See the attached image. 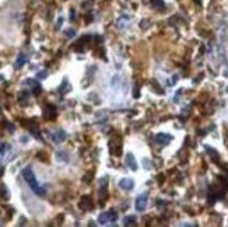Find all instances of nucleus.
Returning a JSON list of instances; mask_svg holds the SVG:
<instances>
[{"mask_svg": "<svg viewBox=\"0 0 228 227\" xmlns=\"http://www.w3.org/2000/svg\"><path fill=\"white\" fill-rule=\"evenodd\" d=\"M23 177H24V179L27 181V184L31 187V189L34 191V194L38 196H45V189L41 188L38 185V181H37V178H35V175H34V172H32L31 167H27V168H24V171H23Z\"/></svg>", "mask_w": 228, "mask_h": 227, "instance_id": "f257e3e1", "label": "nucleus"}, {"mask_svg": "<svg viewBox=\"0 0 228 227\" xmlns=\"http://www.w3.org/2000/svg\"><path fill=\"white\" fill-rule=\"evenodd\" d=\"M116 219H118V214L115 213L114 210H111L107 213H102L98 217V221H100V224H107V223H115Z\"/></svg>", "mask_w": 228, "mask_h": 227, "instance_id": "f03ea898", "label": "nucleus"}, {"mask_svg": "<svg viewBox=\"0 0 228 227\" xmlns=\"http://www.w3.org/2000/svg\"><path fill=\"white\" fill-rule=\"evenodd\" d=\"M147 199H148V194H147V192H144L143 195H140L139 198H137V201H136V210H137V212H143V210H146Z\"/></svg>", "mask_w": 228, "mask_h": 227, "instance_id": "7ed1b4c3", "label": "nucleus"}, {"mask_svg": "<svg viewBox=\"0 0 228 227\" xmlns=\"http://www.w3.org/2000/svg\"><path fill=\"white\" fill-rule=\"evenodd\" d=\"M51 138L53 142H56V143H60V142H63V140H66V138H67V135H66V132L64 131H56L55 133H52Z\"/></svg>", "mask_w": 228, "mask_h": 227, "instance_id": "20e7f679", "label": "nucleus"}, {"mask_svg": "<svg viewBox=\"0 0 228 227\" xmlns=\"http://www.w3.org/2000/svg\"><path fill=\"white\" fill-rule=\"evenodd\" d=\"M119 187L122 189H132L134 187V181L132 178H122L119 181Z\"/></svg>", "mask_w": 228, "mask_h": 227, "instance_id": "39448f33", "label": "nucleus"}, {"mask_svg": "<svg viewBox=\"0 0 228 227\" xmlns=\"http://www.w3.org/2000/svg\"><path fill=\"white\" fill-rule=\"evenodd\" d=\"M80 208L83 210H90V209L92 208V202H91L90 196H83L81 201H80Z\"/></svg>", "mask_w": 228, "mask_h": 227, "instance_id": "423d86ee", "label": "nucleus"}, {"mask_svg": "<svg viewBox=\"0 0 228 227\" xmlns=\"http://www.w3.org/2000/svg\"><path fill=\"white\" fill-rule=\"evenodd\" d=\"M171 136L169 135H167V133H158L157 136H155V142L157 143H161V145H168L169 142H171Z\"/></svg>", "mask_w": 228, "mask_h": 227, "instance_id": "0eeeda50", "label": "nucleus"}, {"mask_svg": "<svg viewBox=\"0 0 228 227\" xmlns=\"http://www.w3.org/2000/svg\"><path fill=\"white\" fill-rule=\"evenodd\" d=\"M126 164L132 168V170H137V163H136V158H134V156L132 154V153H129L126 156Z\"/></svg>", "mask_w": 228, "mask_h": 227, "instance_id": "6e6552de", "label": "nucleus"}, {"mask_svg": "<svg viewBox=\"0 0 228 227\" xmlns=\"http://www.w3.org/2000/svg\"><path fill=\"white\" fill-rule=\"evenodd\" d=\"M25 62H27V56L24 53H20L18 57H17V60H16V67H17V69L23 67V66L25 65Z\"/></svg>", "mask_w": 228, "mask_h": 227, "instance_id": "1a4fd4ad", "label": "nucleus"}, {"mask_svg": "<svg viewBox=\"0 0 228 227\" xmlns=\"http://www.w3.org/2000/svg\"><path fill=\"white\" fill-rule=\"evenodd\" d=\"M134 223H136V216H127V217H125L123 219V224L125 226H134Z\"/></svg>", "mask_w": 228, "mask_h": 227, "instance_id": "9d476101", "label": "nucleus"}, {"mask_svg": "<svg viewBox=\"0 0 228 227\" xmlns=\"http://www.w3.org/2000/svg\"><path fill=\"white\" fill-rule=\"evenodd\" d=\"M129 21H130V20L127 18V17H121V18L118 20V27H119V28H125V27L129 24Z\"/></svg>", "mask_w": 228, "mask_h": 227, "instance_id": "9b49d317", "label": "nucleus"}, {"mask_svg": "<svg viewBox=\"0 0 228 227\" xmlns=\"http://www.w3.org/2000/svg\"><path fill=\"white\" fill-rule=\"evenodd\" d=\"M151 3H152V6L155 7L157 10H161V9H164V1H162V0H152Z\"/></svg>", "mask_w": 228, "mask_h": 227, "instance_id": "f8f14e48", "label": "nucleus"}, {"mask_svg": "<svg viewBox=\"0 0 228 227\" xmlns=\"http://www.w3.org/2000/svg\"><path fill=\"white\" fill-rule=\"evenodd\" d=\"M0 195H1V198H4V199H8V192H7V188L1 184L0 185Z\"/></svg>", "mask_w": 228, "mask_h": 227, "instance_id": "ddd939ff", "label": "nucleus"}, {"mask_svg": "<svg viewBox=\"0 0 228 227\" xmlns=\"http://www.w3.org/2000/svg\"><path fill=\"white\" fill-rule=\"evenodd\" d=\"M56 156H57L59 160H64V161H67V160H69V158H67V154H66L64 151H57Z\"/></svg>", "mask_w": 228, "mask_h": 227, "instance_id": "4468645a", "label": "nucleus"}, {"mask_svg": "<svg viewBox=\"0 0 228 227\" xmlns=\"http://www.w3.org/2000/svg\"><path fill=\"white\" fill-rule=\"evenodd\" d=\"M24 84H27V86H31V87H38V83L35 82V80H32V79H30V80H25L24 82Z\"/></svg>", "mask_w": 228, "mask_h": 227, "instance_id": "2eb2a0df", "label": "nucleus"}, {"mask_svg": "<svg viewBox=\"0 0 228 227\" xmlns=\"http://www.w3.org/2000/svg\"><path fill=\"white\" fill-rule=\"evenodd\" d=\"M6 150H8V145H4V143H0V156H3Z\"/></svg>", "mask_w": 228, "mask_h": 227, "instance_id": "dca6fc26", "label": "nucleus"}, {"mask_svg": "<svg viewBox=\"0 0 228 227\" xmlns=\"http://www.w3.org/2000/svg\"><path fill=\"white\" fill-rule=\"evenodd\" d=\"M74 34H76V31H74V30H67V31H66V37L71 38V37H74Z\"/></svg>", "mask_w": 228, "mask_h": 227, "instance_id": "f3484780", "label": "nucleus"}, {"mask_svg": "<svg viewBox=\"0 0 228 227\" xmlns=\"http://www.w3.org/2000/svg\"><path fill=\"white\" fill-rule=\"evenodd\" d=\"M46 74H48L46 72H39L38 74H37V79H45V77H46Z\"/></svg>", "mask_w": 228, "mask_h": 227, "instance_id": "a211bd4d", "label": "nucleus"}, {"mask_svg": "<svg viewBox=\"0 0 228 227\" xmlns=\"http://www.w3.org/2000/svg\"><path fill=\"white\" fill-rule=\"evenodd\" d=\"M62 23H63V18L60 17V18L57 20V24H56V28H60V25H62Z\"/></svg>", "mask_w": 228, "mask_h": 227, "instance_id": "6ab92c4d", "label": "nucleus"}, {"mask_svg": "<svg viewBox=\"0 0 228 227\" xmlns=\"http://www.w3.org/2000/svg\"><path fill=\"white\" fill-rule=\"evenodd\" d=\"M74 16H76V14H74V11L71 10V13H70V18H74Z\"/></svg>", "mask_w": 228, "mask_h": 227, "instance_id": "aec40b11", "label": "nucleus"}]
</instances>
